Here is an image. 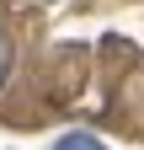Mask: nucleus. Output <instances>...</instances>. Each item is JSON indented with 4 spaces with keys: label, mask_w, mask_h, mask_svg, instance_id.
<instances>
[{
    "label": "nucleus",
    "mask_w": 144,
    "mask_h": 150,
    "mask_svg": "<svg viewBox=\"0 0 144 150\" xmlns=\"http://www.w3.org/2000/svg\"><path fill=\"white\" fill-rule=\"evenodd\" d=\"M6 81H11V38L0 32V86H6Z\"/></svg>",
    "instance_id": "nucleus-2"
},
{
    "label": "nucleus",
    "mask_w": 144,
    "mask_h": 150,
    "mask_svg": "<svg viewBox=\"0 0 144 150\" xmlns=\"http://www.w3.org/2000/svg\"><path fill=\"white\" fill-rule=\"evenodd\" d=\"M53 150H107L96 134H64V139H53Z\"/></svg>",
    "instance_id": "nucleus-1"
}]
</instances>
